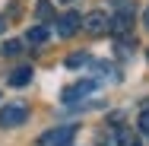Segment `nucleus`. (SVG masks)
Here are the masks:
<instances>
[{
    "label": "nucleus",
    "mask_w": 149,
    "mask_h": 146,
    "mask_svg": "<svg viewBox=\"0 0 149 146\" xmlns=\"http://www.w3.org/2000/svg\"><path fill=\"white\" fill-rule=\"evenodd\" d=\"M26 117H29L26 105H6V108H0V127H19Z\"/></svg>",
    "instance_id": "nucleus-3"
},
{
    "label": "nucleus",
    "mask_w": 149,
    "mask_h": 146,
    "mask_svg": "<svg viewBox=\"0 0 149 146\" xmlns=\"http://www.w3.org/2000/svg\"><path fill=\"white\" fill-rule=\"evenodd\" d=\"M26 41H29V45H41V41H48V29H45V26L29 29V32H26Z\"/></svg>",
    "instance_id": "nucleus-9"
},
{
    "label": "nucleus",
    "mask_w": 149,
    "mask_h": 146,
    "mask_svg": "<svg viewBox=\"0 0 149 146\" xmlns=\"http://www.w3.org/2000/svg\"><path fill=\"white\" fill-rule=\"evenodd\" d=\"M95 92H98V86H95L92 80H83V83H76V86H70L63 92V102H67V105H83V98H86V95H95Z\"/></svg>",
    "instance_id": "nucleus-2"
},
{
    "label": "nucleus",
    "mask_w": 149,
    "mask_h": 146,
    "mask_svg": "<svg viewBox=\"0 0 149 146\" xmlns=\"http://www.w3.org/2000/svg\"><path fill=\"white\" fill-rule=\"evenodd\" d=\"M83 26H86L92 35H102V32L108 29V16H105L102 10H95V13H89V16H83Z\"/></svg>",
    "instance_id": "nucleus-6"
},
{
    "label": "nucleus",
    "mask_w": 149,
    "mask_h": 146,
    "mask_svg": "<svg viewBox=\"0 0 149 146\" xmlns=\"http://www.w3.org/2000/svg\"><path fill=\"white\" fill-rule=\"evenodd\" d=\"M83 64H89L86 54H70V57H67V67H70V70H73V67H83Z\"/></svg>",
    "instance_id": "nucleus-11"
},
{
    "label": "nucleus",
    "mask_w": 149,
    "mask_h": 146,
    "mask_svg": "<svg viewBox=\"0 0 149 146\" xmlns=\"http://www.w3.org/2000/svg\"><path fill=\"white\" fill-rule=\"evenodd\" d=\"M95 73H98V76H105V80H118L114 64H108V60H98V64H95Z\"/></svg>",
    "instance_id": "nucleus-10"
},
{
    "label": "nucleus",
    "mask_w": 149,
    "mask_h": 146,
    "mask_svg": "<svg viewBox=\"0 0 149 146\" xmlns=\"http://www.w3.org/2000/svg\"><path fill=\"white\" fill-rule=\"evenodd\" d=\"M29 80H32V67H26V64L16 67V70L10 73V86H26Z\"/></svg>",
    "instance_id": "nucleus-7"
},
{
    "label": "nucleus",
    "mask_w": 149,
    "mask_h": 146,
    "mask_svg": "<svg viewBox=\"0 0 149 146\" xmlns=\"http://www.w3.org/2000/svg\"><path fill=\"white\" fill-rule=\"evenodd\" d=\"M133 26V6L130 3H120V10L108 19V29H114V32H127Z\"/></svg>",
    "instance_id": "nucleus-4"
},
{
    "label": "nucleus",
    "mask_w": 149,
    "mask_h": 146,
    "mask_svg": "<svg viewBox=\"0 0 149 146\" xmlns=\"http://www.w3.org/2000/svg\"><path fill=\"white\" fill-rule=\"evenodd\" d=\"M76 133V124H63V127H51L38 137V146H70Z\"/></svg>",
    "instance_id": "nucleus-1"
},
{
    "label": "nucleus",
    "mask_w": 149,
    "mask_h": 146,
    "mask_svg": "<svg viewBox=\"0 0 149 146\" xmlns=\"http://www.w3.org/2000/svg\"><path fill=\"white\" fill-rule=\"evenodd\" d=\"M60 3H73V0H60Z\"/></svg>",
    "instance_id": "nucleus-15"
},
{
    "label": "nucleus",
    "mask_w": 149,
    "mask_h": 146,
    "mask_svg": "<svg viewBox=\"0 0 149 146\" xmlns=\"http://www.w3.org/2000/svg\"><path fill=\"white\" fill-rule=\"evenodd\" d=\"M19 48H22V41H16V38H10V41L3 45V54H19Z\"/></svg>",
    "instance_id": "nucleus-12"
},
{
    "label": "nucleus",
    "mask_w": 149,
    "mask_h": 146,
    "mask_svg": "<svg viewBox=\"0 0 149 146\" xmlns=\"http://www.w3.org/2000/svg\"><path fill=\"white\" fill-rule=\"evenodd\" d=\"M0 32H3V19H0Z\"/></svg>",
    "instance_id": "nucleus-16"
},
{
    "label": "nucleus",
    "mask_w": 149,
    "mask_h": 146,
    "mask_svg": "<svg viewBox=\"0 0 149 146\" xmlns=\"http://www.w3.org/2000/svg\"><path fill=\"white\" fill-rule=\"evenodd\" d=\"M83 29V16L76 13V10H70V13H63L57 19V35H63V38H70L73 32H79Z\"/></svg>",
    "instance_id": "nucleus-5"
},
{
    "label": "nucleus",
    "mask_w": 149,
    "mask_h": 146,
    "mask_svg": "<svg viewBox=\"0 0 149 146\" xmlns=\"http://www.w3.org/2000/svg\"><path fill=\"white\" fill-rule=\"evenodd\" d=\"M140 130H143V133H149V111H143V115H140Z\"/></svg>",
    "instance_id": "nucleus-13"
},
{
    "label": "nucleus",
    "mask_w": 149,
    "mask_h": 146,
    "mask_svg": "<svg viewBox=\"0 0 149 146\" xmlns=\"http://www.w3.org/2000/svg\"><path fill=\"white\" fill-rule=\"evenodd\" d=\"M35 16H38L41 22H51V19H54V3H51V0H38Z\"/></svg>",
    "instance_id": "nucleus-8"
},
{
    "label": "nucleus",
    "mask_w": 149,
    "mask_h": 146,
    "mask_svg": "<svg viewBox=\"0 0 149 146\" xmlns=\"http://www.w3.org/2000/svg\"><path fill=\"white\" fill-rule=\"evenodd\" d=\"M143 26H146V29H149V6H146V10H143Z\"/></svg>",
    "instance_id": "nucleus-14"
}]
</instances>
